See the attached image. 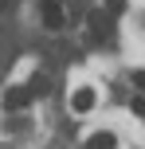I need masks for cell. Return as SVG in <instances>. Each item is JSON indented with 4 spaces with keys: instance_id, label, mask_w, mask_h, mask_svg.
<instances>
[{
    "instance_id": "6da1fadb",
    "label": "cell",
    "mask_w": 145,
    "mask_h": 149,
    "mask_svg": "<svg viewBox=\"0 0 145 149\" xmlns=\"http://www.w3.org/2000/svg\"><path fill=\"white\" fill-rule=\"evenodd\" d=\"M86 24H90V39H106L110 31H114V16H110V12H98V8L86 16Z\"/></svg>"
},
{
    "instance_id": "7a4b0ae2",
    "label": "cell",
    "mask_w": 145,
    "mask_h": 149,
    "mask_svg": "<svg viewBox=\"0 0 145 149\" xmlns=\"http://www.w3.org/2000/svg\"><path fill=\"white\" fill-rule=\"evenodd\" d=\"M39 16H43V28L47 31H59L63 24H67V16H63V8L55 4V0H43V4H39Z\"/></svg>"
},
{
    "instance_id": "3957f363",
    "label": "cell",
    "mask_w": 145,
    "mask_h": 149,
    "mask_svg": "<svg viewBox=\"0 0 145 149\" xmlns=\"http://www.w3.org/2000/svg\"><path fill=\"white\" fill-rule=\"evenodd\" d=\"M28 102H31V90H28V86H12V90L4 94V110H24Z\"/></svg>"
},
{
    "instance_id": "277c9868",
    "label": "cell",
    "mask_w": 145,
    "mask_h": 149,
    "mask_svg": "<svg viewBox=\"0 0 145 149\" xmlns=\"http://www.w3.org/2000/svg\"><path fill=\"white\" fill-rule=\"evenodd\" d=\"M71 110H75V114L94 110V90H90V86H78L75 94H71Z\"/></svg>"
},
{
    "instance_id": "5b68a950",
    "label": "cell",
    "mask_w": 145,
    "mask_h": 149,
    "mask_svg": "<svg viewBox=\"0 0 145 149\" xmlns=\"http://www.w3.org/2000/svg\"><path fill=\"white\" fill-rule=\"evenodd\" d=\"M114 145H118V137H114V134H106V130L90 134V141H86V149H114Z\"/></svg>"
},
{
    "instance_id": "8992f818",
    "label": "cell",
    "mask_w": 145,
    "mask_h": 149,
    "mask_svg": "<svg viewBox=\"0 0 145 149\" xmlns=\"http://www.w3.org/2000/svg\"><path fill=\"white\" fill-rule=\"evenodd\" d=\"M28 90H31V98H43L47 90H51V79H47V74H35V79L28 82Z\"/></svg>"
},
{
    "instance_id": "52a82bcc",
    "label": "cell",
    "mask_w": 145,
    "mask_h": 149,
    "mask_svg": "<svg viewBox=\"0 0 145 149\" xmlns=\"http://www.w3.org/2000/svg\"><path fill=\"white\" fill-rule=\"evenodd\" d=\"M130 110L137 114V118H145V94H133L130 98Z\"/></svg>"
},
{
    "instance_id": "ba28073f",
    "label": "cell",
    "mask_w": 145,
    "mask_h": 149,
    "mask_svg": "<svg viewBox=\"0 0 145 149\" xmlns=\"http://www.w3.org/2000/svg\"><path fill=\"white\" fill-rule=\"evenodd\" d=\"M102 4H106V12H110V16H118V12H126V0H102Z\"/></svg>"
},
{
    "instance_id": "9c48e42d",
    "label": "cell",
    "mask_w": 145,
    "mask_h": 149,
    "mask_svg": "<svg viewBox=\"0 0 145 149\" xmlns=\"http://www.w3.org/2000/svg\"><path fill=\"white\" fill-rule=\"evenodd\" d=\"M133 86H137L141 94H145V71H133Z\"/></svg>"
},
{
    "instance_id": "30bf717a",
    "label": "cell",
    "mask_w": 145,
    "mask_h": 149,
    "mask_svg": "<svg viewBox=\"0 0 145 149\" xmlns=\"http://www.w3.org/2000/svg\"><path fill=\"white\" fill-rule=\"evenodd\" d=\"M4 8H8V0H0V12H4Z\"/></svg>"
}]
</instances>
